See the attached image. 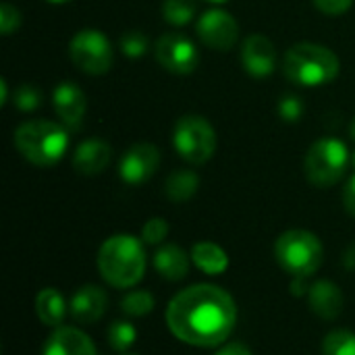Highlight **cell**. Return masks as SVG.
<instances>
[{
  "label": "cell",
  "instance_id": "cell-1",
  "mask_svg": "<svg viewBox=\"0 0 355 355\" xmlns=\"http://www.w3.org/2000/svg\"><path fill=\"white\" fill-rule=\"evenodd\" d=\"M233 297L216 285H191L177 293L166 308L171 333L193 347H216L235 329Z\"/></svg>",
  "mask_w": 355,
  "mask_h": 355
},
{
  "label": "cell",
  "instance_id": "cell-2",
  "mask_svg": "<svg viewBox=\"0 0 355 355\" xmlns=\"http://www.w3.org/2000/svg\"><path fill=\"white\" fill-rule=\"evenodd\" d=\"M98 270L112 287L129 289L137 285L146 272V252L141 241L131 235L108 237L98 252Z\"/></svg>",
  "mask_w": 355,
  "mask_h": 355
},
{
  "label": "cell",
  "instance_id": "cell-3",
  "mask_svg": "<svg viewBox=\"0 0 355 355\" xmlns=\"http://www.w3.org/2000/svg\"><path fill=\"white\" fill-rule=\"evenodd\" d=\"M341 69L339 56L322 46L312 42L293 44L283 56V73L289 81L304 87L329 85L337 79Z\"/></svg>",
  "mask_w": 355,
  "mask_h": 355
},
{
  "label": "cell",
  "instance_id": "cell-4",
  "mask_svg": "<svg viewBox=\"0 0 355 355\" xmlns=\"http://www.w3.org/2000/svg\"><path fill=\"white\" fill-rule=\"evenodd\" d=\"M17 152L35 166H54L69 148L67 129L54 121H27L15 129Z\"/></svg>",
  "mask_w": 355,
  "mask_h": 355
},
{
  "label": "cell",
  "instance_id": "cell-5",
  "mask_svg": "<svg viewBox=\"0 0 355 355\" xmlns=\"http://www.w3.org/2000/svg\"><path fill=\"white\" fill-rule=\"evenodd\" d=\"M275 256L283 270L293 277H310L322 264V243L320 239L304 229L285 231L275 243Z\"/></svg>",
  "mask_w": 355,
  "mask_h": 355
},
{
  "label": "cell",
  "instance_id": "cell-6",
  "mask_svg": "<svg viewBox=\"0 0 355 355\" xmlns=\"http://www.w3.org/2000/svg\"><path fill=\"white\" fill-rule=\"evenodd\" d=\"M349 162H352V154L341 139L322 137L310 146V150L306 154L304 168H306V177L312 185L333 187L335 183H339L345 177Z\"/></svg>",
  "mask_w": 355,
  "mask_h": 355
},
{
  "label": "cell",
  "instance_id": "cell-7",
  "mask_svg": "<svg viewBox=\"0 0 355 355\" xmlns=\"http://www.w3.org/2000/svg\"><path fill=\"white\" fill-rule=\"evenodd\" d=\"M216 131L200 114H185L177 121L173 131V146L177 154L189 164H206L216 152Z\"/></svg>",
  "mask_w": 355,
  "mask_h": 355
},
{
  "label": "cell",
  "instance_id": "cell-8",
  "mask_svg": "<svg viewBox=\"0 0 355 355\" xmlns=\"http://www.w3.org/2000/svg\"><path fill=\"white\" fill-rule=\"evenodd\" d=\"M73 64L87 75H104L110 71L114 52L108 37L98 29H81L69 42Z\"/></svg>",
  "mask_w": 355,
  "mask_h": 355
},
{
  "label": "cell",
  "instance_id": "cell-9",
  "mask_svg": "<svg viewBox=\"0 0 355 355\" xmlns=\"http://www.w3.org/2000/svg\"><path fill=\"white\" fill-rule=\"evenodd\" d=\"M156 60L173 75H189L200 64V52L191 37L179 31L162 33L154 44Z\"/></svg>",
  "mask_w": 355,
  "mask_h": 355
},
{
  "label": "cell",
  "instance_id": "cell-10",
  "mask_svg": "<svg viewBox=\"0 0 355 355\" xmlns=\"http://www.w3.org/2000/svg\"><path fill=\"white\" fill-rule=\"evenodd\" d=\"M196 33L206 48H212L218 52H229L239 40V23L227 10L210 8L198 19Z\"/></svg>",
  "mask_w": 355,
  "mask_h": 355
},
{
  "label": "cell",
  "instance_id": "cell-11",
  "mask_svg": "<svg viewBox=\"0 0 355 355\" xmlns=\"http://www.w3.org/2000/svg\"><path fill=\"white\" fill-rule=\"evenodd\" d=\"M158 166H160L158 148L154 144H135L123 154L119 162V175L127 185H141L154 177Z\"/></svg>",
  "mask_w": 355,
  "mask_h": 355
},
{
  "label": "cell",
  "instance_id": "cell-12",
  "mask_svg": "<svg viewBox=\"0 0 355 355\" xmlns=\"http://www.w3.org/2000/svg\"><path fill=\"white\" fill-rule=\"evenodd\" d=\"M241 67L256 79L272 75L277 69V48L270 37L262 33L248 35L241 44Z\"/></svg>",
  "mask_w": 355,
  "mask_h": 355
},
{
  "label": "cell",
  "instance_id": "cell-13",
  "mask_svg": "<svg viewBox=\"0 0 355 355\" xmlns=\"http://www.w3.org/2000/svg\"><path fill=\"white\" fill-rule=\"evenodd\" d=\"M52 104H54L58 119L64 123L67 129H79V125L83 123V116H85L87 102H85L83 89L77 83H73V81L58 83L52 94Z\"/></svg>",
  "mask_w": 355,
  "mask_h": 355
},
{
  "label": "cell",
  "instance_id": "cell-14",
  "mask_svg": "<svg viewBox=\"0 0 355 355\" xmlns=\"http://www.w3.org/2000/svg\"><path fill=\"white\" fill-rule=\"evenodd\" d=\"M42 355H96V347L83 331L56 327L46 339Z\"/></svg>",
  "mask_w": 355,
  "mask_h": 355
},
{
  "label": "cell",
  "instance_id": "cell-15",
  "mask_svg": "<svg viewBox=\"0 0 355 355\" xmlns=\"http://www.w3.org/2000/svg\"><path fill=\"white\" fill-rule=\"evenodd\" d=\"M108 306V297L106 293L96 287V285H83L75 291V295L71 297V316L79 322V324H94L98 322Z\"/></svg>",
  "mask_w": 355,
  "mask_h": 355
},
{
  "label": "cell",
  "instance_id": "cell-16",
  "mask_svg": "<svg viewBox=\"0 0 355 355\" xmlns=\"http://www.w3.org/2000/svg\"><path fill=\"white\" fill-rule=\"evenodd\" d=\"M112 158V148L104 139H85L77 146L73 154V168L79 175L94 177L100 175Z\"/></svg>",
  "mask_w": 355,
  "mask_h": 355
},
{
  "label": "cell",
  "instance_id": "cell-17",
  "mask_svg": "<svg viewBox=\"0 0 355 355\" xmlns=\"http://www.w3.org/2000/svg\"><path fill=\"white\" fill-rule=\"evenodd\" d=\"M310 308L316 316L324 320H335L343 312V293L331 281H318L308 291Z\"/></svg>",
  "mask_w": 355,
  "mask_h": 355
},
{
  "label": "cell",
  "instance_id": "cell-18",
  "mask_svg": "<svg viewBox=\"0 0 355 355\" xmlns=\"http://www.w3.org/2000/svg\"><path fill=\"white\" fill-rule=\"evenodd\" d=\"M154 266L166 281H181L189 272V258L179 245L166 243L154 254Z\"/></svg>",
  "mask_w": 355,
  "mask_h": 355
},
{
  "label": "cell",
  "instance_id": "cell-19",
  "mask_svg": "<svg viewBox=\"0 0 355 355\" xmlns=\"http://www.w3.org/2000/svg\"><path fill=\"white\" fill-rule=\"evenodd\" d=\"M191 260L202 272H206L210 277L223 275L229 268V256L225 254V250L220 245H216L212 241L196 243L191 250Z\"/></svg>",
  "mask_w": 355,
  "mask_h": 355
},
{
  "label": "cell",
  "instance_id": "cell-20",
  "mask_svg": "<svg viewBox=\"0 0 355 355\" xmlns=\"http://www.w3.org/2000/svg\"><path fill=\"white\" fill-rule=\"evenodd\" d=\"M35 314L46 327H60L67 314V304L64 297L58 289H42L35 297Z\"/></svg>",
  "mask_w": 355,
  "mask_h": 355
},
{
  "label": "cell",
  "instance_id": "cell-21",
  "mask_svg": "<svg viewBox=\"0 0 355 355\" xmlns=\"http://www.w3.org/2000/svg\"><path fill=\"white\" fill-rule=\"evenodd\" d=\"M198 187H200V177L193 171H175L164 183V193L171 202L181 204L191 200Z\"/></svg>",
  "mask_w": 355,
  "mask_h": 355
},
{
  "label": "cell",
  "instance_id": "cell-22",
  "mask_svg": "<svg viewBox=\"0 0 355 355\" xmlns=\"http://www.w3.org/2000/svg\"><path fill=\"white\" fill-rule=\"evenodd\" d=\"M196 0H164L162 2V17L166 23L181 27L191 23V19L196 17Z\"/></svg>",
  "mask_w": 355,
  "mask_h": 355
},
{
  "label": "cell",
  "instance_id": "cell-23",
  "mask_svg": "<svg viewBox=\"0 0 355 355\" xmlns=\"http://www.w3.org/2000/svg\"><path fill=\"white\" fill-rule=\"evenodd\" d=\"M322 355H355V335L345 329L329 333L322 341Z\"/></svg>",
  "mask_w": 355,
  "mask_h": 355
},
{
  "label": "cell",
  "instance_id": "cell-24",
  "mask_svg": "<svg viewBox=\"0 0 355 355\" xmlns=\"http://www.w3.org/2000/svg\"><path fill=\"white\" fill-rule=\"evenodd\" d=\"M148 35L139 29H131V31H125L121 37H119V48L121 52L127 56V58H141L146 52H148Z\"/></svg>",
  "mask_w": 355,
  "mask_h": 355
},
{
  "label": "cell",
  "instance_id": "cell-25",
  "mask_svg": "<svg viewBox=\"0 0 355 355\" xmlns=\"http://www.w3.org/2000/svg\"><path fill=\"white\" fill-rule=\"evenodd\" d=\"M135 337H137V331L133 329V324H129V322H125V320L112 322L110 329H108V343H110V347L116 349V352L129 349V347L135 343Z\"/></svg>",
  "mask_w": 355,
  "mask_h": 355
},
{
  "label": "cell",
  "instance_id": "cell-26",
  "mask_svg": "<svg viewBox=\"0 0 355 355\" xmlns=\"http://www.w3.org/2000/svg\"><path fill=\"white\" fill-rule=\"evenodd\" d=\"M121 308L129 316H146L154 310V297L148 291H131L123 297Z\"/></svg>",
  "mask_w": 355,
  "mask_h": 355
},
{
  "label": "cell",
  "instance_id": "cell-27",
  "mask_svg": "<svg viewBox=\"0 0 355 355\" xmlns=\"http://www.w3.org/2000/svg\"><path fill=\"white\" fill-rule=\"evenodd\" d=\"M42 92L37 85L33 83H21L17 89H15V106L23 112H31V110H37L42 106Z\"/></svg>",
  "mask_w": 355,
  "mask_h": 355
},
{
  "label": "cell",
  "instance_id": "cell-28",
  "mask_svg": "<svg viewBox=\"0 0 355 355\" xmlns=\"http://www.w3.org/2000/svg\"><path fill=\"white\" fill-rule=\"evenodd\" d=\"M304 110H306V106H304V100H302L300 96H295V94H285V96L279 98L277 112H279V116H281L285 123H297V121H302Z\"/></svg>",
  "mask_w": 355,
  "mask_h": 355
},
{
  "label": "cell",
  "instance_id": "cell-29",
  "mask_svg": "<svg viewBox=\"0 0 355 355\" xmlns=\"http://www.w3.org/2000/svg\"><path fill=\"white\" fill-rule=\"evenodd\" d=\"M166 235H168V223L164 220V218H150L146 225H144V229H141V239H144V243H148V245H158V243H162L164 239H166Z\"/></svg>",
  "mask_w": 355,
  "mask_h": 355
},
{
  "label": "cell",
  "instance_id": "cell-30",
  "mask_svg": "<svg viewBox=\"0 0 355 355\" xmlns=\"http://www.w3.org/2000/svg\"><path fill=\"white\" fill-rule=\"evenodd\" d=\"M19 25H21V12L12 4L4 2L0 6V31H2V35H10Z\"/></svg>",
  "mask_w": 355,
  "mask_h": 355
},
{
  "label": "cell",
  "instance_id": "cell-31",
  "mask_svg": "<svg viewBox=\"0 0 355 355\" xmlns=\"http://www.w3.org/2000/svg\"><path fill=\"white\" fill-rule=\"evenodd\" d=\"M312 2H314V6H316L320 12H324V15H329V17L345 15V12L352 8V4H354V0H312Z\"/></svg>",
  "mask_w": 355,
  "mask_h": 355
},
{
  "label": "cell",
  "instance_id": "cell-32",
  "mask_svg": "<svg viewBox=\"0 0 355 355\" xmlns=\"http://www.w3.org/2000/svg\"><path fill=\"white\" fill-rule=\"evenodd\" d=\"M343 206H345V210L355 218V168L352 179L347 181V185L343 189Z\"/></svg>",
  "mask_w": 355,
  "mask_h": 355
},
{
  "label": "cell",
  "instance_id": "cell-33",
  "mask_svg": "<svg viewBox=\"0 0 355 355\" xmlns=\"http://www.w3.org/2000/svg\"><path fill=\"white\" fill-rule=\"evenodd\" d=\"M216 355H252V352L245 345H241V343H231V345L223 347Z\"/></svg>",
  "mask_w": 355,
  "mask_h": 355
},
{
  "label": "cell",
  "instance_id": "cell-34",
  "mask_svg": "<svg viewBox=\"0 0 355 355\" xmlns=\"http://www.w3.org/2000/svg\"><path fill=\"white\" fill-rule=\"evenodd\" d=\"M291 291H293V295H304L306 291H310V287H306L304 277H295V281L291 285Z\"/></svg>",
  "mask_w": 355,
  "mask_h": 355
},
{
  "label": "cell",
  "instance_id": "cell-35",
  "mask_svg": "<svg viewBox=\"0 0 355 355\" xmlns=\"http://www.w3.org/2000/svg\"><path fill=\"white\" fill-rule=\"evenodd\" d=\"M345 266L347 268H355V243L345 252Z\"/></svg>",
  "mask_w": 355,
  "mask_h": 355
},
{
  "label": "cell",
  "instance_id": "cell-36",
  "mask_svg": "<svg viewBox=\"0 0 355 355\" xmlns=\"http://www.w3.org/2000/svg\"><path fill=\"white\" fill-rule=\"evenodd\" d=\"M0 89H2V100H0V104H6V100H8V89H6V81H4V79L0 81Z\"/></svg>",
  "mask_w": 355,
  "mask_h": 355
},
{
  "label": "cell",
  "instance_id": "cell-37",
  "mask_svg": "<svg viewBox=\"0 0 355 355\" xmlns=\"http://www.w3.org/2000/svg\"><path fill=\"white\" fill-rule=\"evenodd\" d=\"M349 137L355 141V116L352 119V123H349Z\"/></svg>",
  "mask_w": 355,
  "mask_h": 355
},
{
  "label": "cell",
  "instance_id": "cell-38",
  "mask_svg": "<svg viewBox=\"0 0 355 355\" xmlns=\"http://www.w3.org/2000/svg\"><path fill=\"white\" fill-rule=\"evenodd\" d=\"M46 2H52V4H64V2H71V0H46Z\"/></svg>",
  "mask_w": 355,
  "mask_h": 355
},
{
  "label": "cell",
  "instance_id": "cell-39",
  "mask_svg": "<svg viewBox=\"0 0 355 355\" xmlns=\"http://www.w3.org/2000/svg\"><path fill=\"white\" fill-rule=\"evenodd\" d=\"M206 2H212V4H223V2H229V0H206Z\"/></svg>",
  "mask_w": 355,
  "mask_h": 355
},
{
  "label": "cell",
  "instance_id": "cell-40",
  "mask_svg": "<svg viewBox=\"0 0 355 355\" xmlns=\"http://www.w3.org/2000/svg\"><path fill=\"white\" fill-rule=\"evenodd\" d=\"M352 166L355 168V150H354V154H352Z\"/></svg>",
  "mask_w": 355,
  "mask_h": 355
}]
</instances>
